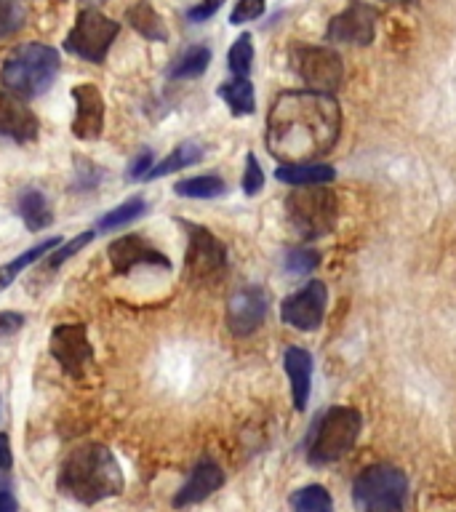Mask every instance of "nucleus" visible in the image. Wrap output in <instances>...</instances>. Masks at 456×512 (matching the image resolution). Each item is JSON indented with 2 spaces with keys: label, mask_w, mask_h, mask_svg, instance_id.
<instances>
[{
  "label": "nucleus",
  "mask_w": 456,
  "mask_h": 512,
  "mask_svg": "<svg viewBox=\"0 0 456 512\" xmlns=\"http://www.w3.org/2000/svg\"><path fill=\"white\" fill-rule=\"evenodd\" d=\"M320 256L318 251H310V248H296V251H288L286 256V270L291 275H310L315 267H318Z\"/></svg>",
  "instance_id": "31"
},
{
  "label": "nucleus",
  "mask_w": 456,
  "mask_h": 512,
  "mask_svg": "<svg viewBox=\"0 0 456 512\" xmlns=\"http://www.w3.org/2000/svg\"><path fill=\"white\" fill-rule=\"evenodd\" d=\"M19 216H22L30 232L43 230V227H48V224L54 222V216H51V208H48L43 192L32 190V187L19 195Z\"/></svg>",
  "instance_id": "22"
},
{
  "label": "nucleus",
  "mask_w": 456,
  "mask_h": 512,
  "mask_svg": "<svg viewBox=\"0 0 456 512\" xmlns=\"http://www.w3.org/2000/svg\"><path fill=\"white\" fill-rule=\"evenodd\" d=\"M283 366H286L288 382H291V392H294V406L296 411L307 408L310 400V387H312V358L310 352L302 347H288L283 355Z\"/></svg>",
  "instance_id": "18"
},
{
  "label": "nucleus",
  "mask_w": 456,
  "mask_h": 512,
  "mask_svg": "<svg viewBox=\"0 0 456 512\" xmlns=\"http://www.w3.org/2000/svg\"><path fill=\"white\" fill-rule=\"evenodd\" d=\"M59 491L83 504H96L123 491V470L102 443L72 448L59 470Z\"/></svg>",
  "instance_id": "2"
},
{
  "label": "nucleus",
  "mask_w": 456,
  "mask_h": 512,
  "mask_svg": "<svg viewBox=\"0 0 456 512\" xmlns=\"http://www.w3.org/2000/svg\"><path fill=\"white\" fill-rule=\"evenodd\" d=\"M120 32V24L112 22L110 16L99 14L94 8H83L75 19V27L70 30L64 48L70 54L86 59V62L102 64L110 46L115 43Z\"/></svg>",
  "instance_id": "6"
},
{
  "label": "nucleus",
  "mask_w": 456,
  "mask_h": 512,
  "mask_svg": "<svg viewBox=\"0 0 456 512\" xmlns=\"http://www.w3.org/2000/svg\"><path fill=\"white\" fill-rule=\"evenodd\" d=\"M38 131L40 123L35 112L11 91H0V136H6L11 142L27 144L38 139Z\"/></svg>",
  "instance_id": "16"
},
{
  "label": "nucleus",
  "mask_w": 456,
  "mask_h": 512,
  "mask_svg": "<svg viewBox=\"0 0 456 512\" xmlns=\"http://www.w3.org/2000/svg\"><path fill=\"white\" fill-rule=\"evenodd\" d=\"M150 171H152V152L142 150L134 158V163L128 166L126 179H128V182H139V179H147V174H150Z\"/></svg>",
  "instance_id": "35"
},
{
  "label": "nucleus",
  "mask_w": 456,
  "mask_h": 512,
  "mask_svg": "<svg viewBox=\"0 0 456 512\" xmlns=\"http://www.w3.org/2000/svg\"><path fill=\"white\" fill-rule=\"evenodd\" d=\"M187 227L190 243L184 256V275L190 280H216L227 270V248L214 232L200 224L182 222Z\"/></svg>",
  "instance_id": "8"
},
{
  "label": "nucleus",
  "mask_w": 456,
  "mask_h": 512,
  "mask_svg": "<svg viewBox=\"0 0 456 512\" xmlns=\"http://www.w3.org/2000/svg\"><path fill=\"white\" fill-rule=\"evenodd\" d=\"M59 70H62V59L56 48L46 43H22L8 54L0 70V80L19 99H35L54 86Z\"/></svg>",
  "instance_id": "3"
},
{
  "label": "nucleus",
  "mask_w": 456,
  "mask_h": 512,
  "mask_svg": "<svg viewBox=\"0 0 456 512\" xmlns=\"http://www.w3.org/2000/svg\"><path fill=\"white\" fill-rule=\"evenodd\" d=\"M326 304V286H323L320 280H310V283L304 288H299L296 294L283 299V304H280V318H283L286 326L296 328V331H315V328H320V323H323Z\"/></svg>",
  "instance_id": "12"
},
{
  "label": "nucleus",
  "mask_w": 456,
  "mask_h": 512,
  "mask_svg": "<svg viewBox=\"0 0 456 512\" xmlns=\"http://www.w3.org/2000/svg\"><path fill=\"white\" fill-rule=\"evenodd\" d=\"M358 512H403V502H371L358 507Z\"/></svg>",
  "instance_id": "38"
},
{
  "label": "nucleus",
  "mask_w": 456,
  "mask_h": 512,
  "mask_svg": "<svg viewBox=\"0 0 456 512\" xmlns=\"http://www.w3.org/2000/svg\"><path fill=\"white\" fill-rule=\"evenodd\" d=\"M222 483V467L216 462H211V459H203L200 464H195V470H192V475L187 478V483L176 491L174 507H187V504L203 502V499H208V496L214 494L216 488H222Z\"/></svg>",
  "instance_id": "17"
},
{
  "label": "nucleus",
  "mask_w": 456,
  "mask_h": 512,
  "mask_svg": "<svg viewBox=\"0 0 456 512\" xmlns=\"http://www.w3.org/2000/svg\"><path fill=\"white\" fill-rule=\"evenodd\" d=\"M219 96H222L230 112L235 118H243V115H251L256 110V96L254 86L248 78H235L230 83H222L219 86Z\"/></svg>",
  "instance_id": "21"
},
{
  "label": "nucleus",
  "mask_w": 456,
  "mask_h": 512,
  "mask_svg": "<svg viewBox=\"0 0 456 512\" xmlns=\"http://www.w3.org/2000/svg\"><path fill=\"white\" fill-rule=\"evenodd\" d=\"M0 512H16V499L8 491H0Z\"/></svg>",
  "instance_id": "40"
},
{
  "label": "nucleus",
  "mask_w": 456,
  "mask_h": 512,
  "mask_svg": "<svg viewBox=\"0 0 456 512\" xmlns=\"http://www.w3.org/2000/svg\"><path fill=\"white\" fill-rule=\"evenodd\" d=\"M24 16L27 14L16 0H0V38H8L16 30H22Z\"/></svg>",
  "instance_id": "30"
},
{
  "label": "nucleus",
  "mask_w": 456,
  "mask_h": 512,
  "mask_svg": "<svg viewBox=\"0 0 456 512\" xmlns=\"http://www.w3.org/2000/svg\"><path fill=\"white\" fill-rule=\"evenodd\" d=\"M200 160H203V147L198 142H182L176 150H171L168 158H163L158 166L152 168L147 179H160V176L174 174V171H182L187 166H195Z\"/></svg>",
  "instance_id": "23"
},
{
  "label": "nucleus",
  "mask_w": 456,
  "mask_h": 512,
  "mask_svg": "<svg viewBox=\"0 0 456 512\" xmlns=\"http://www.w3.org/2000/svg\"><path fill=\"white\" fill-rule=\"evenodd\" d=\"M270 310V296L262 286H243L227 302V326L235 336H251Z\"/></svg>",
  "instance_id": "13"
},
{
  "label": "nucleus",
  "mask_w": 456,
  "mask_h": 512,
  "mask_svg": "<svg viewBox=\"0 0 456 512\" xmlns=\"http://www.w3.org/2000/svg\"><path fill=\"white\" fill-rule=\"evenodd\" d=\"M126 19L128 24L134 27L142 38L147 40H155V43H166L168 40V32H166V24L160 19V14L152 8L150 0H136L134 6L126 11Z\"/></svg>",
  "instance_id": "20"
},
{
  "label": "nucleus",
  "mask_w": 456,
  "mask_h": 512,
  "mask_svg": "<svg viewBox=\"0 0 456 512\" xmlns=\"http://www.w3.org/2000/svg\"><path fill=\"white\" fill-rule=\"evenodd\" d=\"M376 19H379V14L374 11V6H368L363 0H352L342 14H336L334 19L328 22V43L368 46L376 35Z\"/></svg>",
  "instance_id": "11"
},
{
  "label": "nucleus",
  "mask_w": 456,
  "mask_h": 512,
  "mask_svg": "<svg viewBox=\"0 0 456 512\" xmlns=\"http://www.w3.org/2000/svg\"><path fill=\"white\" fill-rule=\"evenodd\" d=\"M59 243H62L59 238L43 240V243H38V246H32L30 251H24L22 256H16V259H11L8 264H3V267H0V291L11 286V283H14V280L19 278L27 267H30V264L38 262L40 256H48V251H54Z\"/></svg>",
  "instance_id": "24"
},
{
  "label": "nucleus",
  "mask_w": 456,
  "mask_h": 512,
  "mask_svg": "<svg viewBox=\"0 0 456 512\" xmlns=\"http://www.w3.org/2000/svg\"><path fill=\"white\" fill-rule=\"evenodd\" d=\"M75 99V118H72V134L80 142H96L104 128V96L94 83H78L72 88Z\"/></svg>",
  "instance_id": "14"
},
{
  "label": "nucleus",
  "mask_w": 456,
  "mask_h": 512,
  "mask_svg": "<svg viewBox=\"0 0 456 512\" xmlns=\"http://www.w3.org/2000/svg\"><path fill=\"white\" fill-rule=\"evenodd\" d=\"M86 6H96V3H104V0H83Z\"/></svg>",
  "instance_id": "41"
},
{
  "label": "nucleus",
  "mask_w": 456,
  "mask_h": 512,
  "mask_svg": "<svg viewBox=\"0 0 456 512\" xmlns=\"http://www.w3.org/2000/svg\"><path fill=\"white\" fill-rule=\"evenodd\" d=\"M227 64L235 78H248L251 72V64H254V43H251V35L243 32L235 43H232L230 54H227Z\"/></svg>",
  "instance_id": "29"
},
{
  "label": "nucleus",
  "mask_w": 456,
  "mask_h": 512,
  "mask_svg": "<svg viewBox=\"0 0 456 512\" xmlns=\"http://www.w3.org/2000/svg\"><path fill=\"white\" fill-rule=\"evenodd\" d=\"M14 456H11V446H8L6 435H0V470H11Z\"/></svg>",
  "instance_id": "39"
},
{
  "label": "nucleus",
  "mask_w": 456,
  "mask_h": 512,
  "mask_svg": "<svg viewBox=\"0 0 456 512\" xmlns=\"http://www.w3.org/2000/svg\"><path fill=\"white\" fill-rule=\"evenodd\" d=\"M222 6H224V0H200L198 6H192L190 11H187V19L195 24L206 22V19H211V16H214Z\"/></svg>",
  "instance_id": "36"
},
{
  "label": "nucleus",
  "mask_w": 456,
  "mask_h": 512,
  "mask_svg": "<svg viewBox=\"0 0 456 512\" xmlns=\"http://www.w3.org/2000/svg\"><path fill=\"white\" fill-rule=\"evenodd\" d=\"M208 64H211V51H208L206 46H192L190 51H187V54L174 64L171 78H179V80L200 78V75L208 70Z\"/></svg>",
  "instance_id": "27"
},
{
  "label": "nucleus",
  "mask_w": 456,
  "mask_h": 512,
  "mask_svg": "<svg viewBox=\"0 0 456 512\" xmlns=\"http://www.w3.org/2000/svg\"><path fill=\"white\" fill-rule=\"evenodd\" d=\"M408 491V478L392 464H374L360 472L352 483L355 507L371 502H403Z\"/></svg>",
  "instance_id": "10"
},
{
  "label": "nucleus",
  "mask_w": 456,
  "mask_h": 512,
  "mask_svg": "<svg viewBox=\"0 0 456 512\" xmlns=\"http://www.w3.org/2000/svg\"><path fill=\"white\" fill-rule=\"evenodd\" d=\"M264 8H267L264 0H238V6L232 8L230 22L232 24L254 22V19H259V16L264 14Z\"/></svg>",
  "instance_id": "34"
},
{
  "label": "nucleus",
  "mask_w": 456,
  "mask_h": 512,
  "mask_svg": "<svg viewBox=\"0 0 456 512\" xmlns=\"http://www.w3.org/2000/svg\"><path fill=\"white\" fill-rule=\"evenodd\" d=\"M107 256H110L112 270L118 272V275H128L136 267H142V264H150V267H163L168 270L171 262H168L166 254H160L158 248H152L150 243L139 235H123L107 248Z\"/></svg>",
  "instance_id": "15"
},
{
  "label": "nucleus",
  "mask_w": 456,
  "mask_h": 512,
  "mask_svg": "<svg viewBox=\"0 0 456 512\" xmlns=\"http://www.w3.org/2000/svg\"><path fill=\"white\" fill-rule=\"evenodd\" d=\"M91 240H94V232H80V235H75L72 240L62 243V246L56 248L54 254H51V259H48V267H59V264H64L70 256L78 254L80 248H86Z\"/></svg>",
  "instance_id": "32"
},
{
  "label": "nucleus",
  "mask_w": 456,
  "mask_h": 512,
  "mask_svg": "<svg viewBox=\"0 0 456 512\" xmlns=\"http://www.w3.org/2000/svg\"><path fill=\"white\" fill-rule=\"evenodd\" d=\"M24 328V315L22 312H0V336H14L16 331Z\"/></svg>",
  "instance_id": "37"
},
{
  "label": "nucleus",
  "mask_w": 456,
  "mask_h": 512,
  "mask_svg": "<svg viewBox=\"0 0 456 512\" xmlns=\"http://www.w3.org/2000/svg\"><path fill=\"white\" fill-rule=\"evenodd\" d=\"M262 187H264V171L262 166H259V160H256L254 152H248L246 171H243V192H246V195H256Z\"/></svg>",
  "instance_id": "33"
},
{
  "label": "nucleus",
  "mask_w": 456,
  "mask_h": 512,
  "mask_svg": "<svg viewBox=\"0 0 456 512\" xmlns=\"http://www.w3.org/2000/svg\"><path fill=\"white\" fill-rule=\"evenodd\" d=\"M382 3H411V0H382Z\"/></svg>",
  "instance_id": "42"
},
{
  "label": "nucleus",
  "mask_w": 456,
  "mask_h": 512,
  "mask_svg": "<svg viewBox=\"0 0 456 512\" xmlns=\"http://www.w3.org/2000/svg\"><path fill=\"white\" fill-rule=\"evenodd\" d=\"M48 350L62 366L64 374H70L72 379H86L88 368L94 363V347L88 342V328L83 323L56 326Z\"/></svg>",
  "instance_id": "9"
},
{
  "label": "nucleus",
  "mask_w": 456,
  "mask_h": 512,
  "mask_svg": "<svg viewBox=\"0 0 456 512\" xmlns=\"http://www.w3.org/2000/svg\"><path fill=\"white\" fill-rule=\"evenodd\" d=\"M280 182L294 184V187H318V184L334 182L336 171L326 163H283L275 171Z\"/></svg>",
  "instance_id": "19"
},
{
  "label": "nucleus",
  "mask_w": 456,
  "mask_h": 512,
  "mask_svg": "<svg viewBox=\"0 0 456 512\" xmlns=\"http://www.w3.org/2000/svg\"><path fill=\"white\" fill-rule=\"evenodd\" d=\"M174 192L179 198H219L227 192V184L219 176H192L176 182Z\"/></svg>",
  "instance_id": "26"
},
{
  "label": "nucleus",
  "mask_w": 456,
  "mask_h": 512,
  "mask_svg": "<svg viewBox=\"0 0 456 512\" xmlns=\"http://www.w3.org/2000/svg\"><path fill=\"white\" fill-rule=\"evenodd\" d=\"M360 427H363V419H360L355 408L331 406L315 422V430L310 435V446H307V459L312 464L339 462L355 446Z\"/></svg>",
  "instance_id": "4"
},
{
  "label": "nucleus",
  "mask_w": 456,
  "mask_h": 512,
  "mask_svg": "<svg viewBox=\"0 0 456 512\" xmlns=\"http://www.w3.org/2000/svg\"><path fill=\"white\" fill-rule=\"evenodd\" d=\"M291 67L302 78L307 91L318 94H334L344 80L342 56L326 46H294Z\"/></svg>",
  "instance_id": "7"
},
{
  "label": "nucleus",
  "mask_w": 456,
  "mask_h": 512,
  "mask_svg": "<svg viewBox=\"0 0 456 512\" xmlns=\"http://www.w3.org/2000/svg\"><path fill=\"white\" fill-rule=\"evenodd\" d=\"M342 131V110L331 94L283 91L267 115V150L280 163H312L331 152Z\"/></svg>",
  "instance_id": "1"
},
{
  "label": "nucleus",
  "mask_w": 456,
  "mask_h": 512,
  "mask_svg": "<svg viewBox=\"0 0 456 512\" xmlns=\"http://www.w3.org/2000/svg\"><path fill=\"white\" fill-rule=\"evenodd\" d=\"M288 222L304 240L323 238L334 230L339 203L336 195L326 187H299L286 198Z\"/></svg>",
  "instance_id": "5"
},
{
  "label": "nucleus",
  "mask_w": 456,
  "mask_h": 512,
  "mask_svg": "<svg viewBox=\"0 0 456 512\" xmlns=\"http://www.w3.org/2000/svg\"><path fill=\"white\" fill-rule=\"evenodd\" d=\"M291 510L294 512H334V499L326 488L312 483L291 494Z\"/></svg>",
  "instance_id": "25"
},
{
  "label": "nucleus",
  "mask_w": 456,
  "mask_h": 512,
  "mask_svg": "<svg viewBox=\"0 0 456 512\" xmlns=\"http://www.w3.org/2000/svg\"><path fill=\"white\" fill-rule=\"evenodd\" d=\"M144 211H147V200L142 198L126 200V203H120L118 208H112V211H107V214L99 219V230H118V227H123V224L139 219Z\"/></svg>",
  "instance_id": "28"
}]
</instances>
